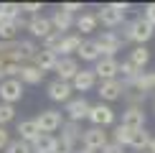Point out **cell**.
Masks as SVG:
<instances>
[{
	"label": "cell",
	"instance_id": "6da1fadb",
	"mask_svg": "<svg viewBox=\"0 0 155 153\" xmlns=\"http://www.w3.org/2000/svg\"><path fill=\"white\" fill-rule=\"evenodd\" d=\"M153 33H155V25L150 21H145V15H143V18H135L132 23L125 25L122 38H125V41H135L137 46H145V43L153 38Z\"/></svg>",
	"mask_w": 155,
	"mask_h": 153
},
{
	"label": "cell",
	"instance_id": "7a4b0ae2",
	"mask_svg": "<svg viewBox=\"0 0 155 153\" xmlns=\"http://www.w3.org/2000/svg\"><path fill=\"white\" fill-rule=\"evenodd\" d=\"M127 10H130V3H109V5H102V8L97 10V18H99L102 25L114 28V25H120L125 21Z\"/></svg>",
	"mask_w": 155,
	"mask_h": 153
},
{
	"label": "cell",
	"instance_id": "3957f363",
	"mask_svg": "<svg viewBox=\"0 0 155 153\" xmlns=\"http://www.w3.org/2000/svg\"><path fill=\"white\" fill-rule=\"evenodd\" d=\"M36 123H38V127H41V133H48V135H54L56 130H61V125L66 123L64 120V115H61V110H41V115H36Z\"/></svg>",
	"mask_w": 155,
	"mask_h": 153
},
{
	"label": "cell",
	"instance_id": "277c9868",
	"mask_svg": "<svg viewBox=\"0 0 155 153\" xmlns=\"http://www.w3.org/2000/svg\"><path fill=\"white\" fill-rule=\"evenodd\" d=\"M94 41H97V46H99L102 56H112V59H114V54L122 49L125 38H122L120 33H114V31H102V33L97 36Z\"/></svg>",
	"mask_w": 155,
	"mask_h": 153
},
{
	"label": "cell",
	"instance_id": "5b68a950",
	"mask_svg": "<svg viewBox=\"0 0 155 153\" xmlns=\"http://www.w3.org/2000/svg\"><path fill=\"white\" fill-rule=\"evenodd\" d=\"M23 82L21 79H3L0 82V102L5 105H15L18 100L23 97Z\"/></svg>",
	"mask_w": 155,
	"mask_h": 153
},
{
	"label": "cell",
	"instance_id": "8992f818",
	"mask_svg": "<svg viewBox=\"0 0 155 153\" xmlns=\"http://www.w3.org/2000/svg\"><path fill=\"white\" fill-rule=\"evenodd\" d=\"M81 143L97 153V151H102V148L109 143V133L104 130V127H94V125H92V127H87V130H84Z\"/></svg>",
	"mask_w": 155,
	"mask_h": 153
},
{
	"label": "cell",
	"instance_id": "52a82bcc",
	"mask_svg": "<svg viewBox=\"0 0 155 153\" xmlns=\"http://www.w3.org/2000/svg\"><path fill=\"white\" fill-rule=\"evenodd\" d=\"M56 79H61V82H74V76L81 72V66H79V61L74 59V56H59V64H56Z\"/></svg>",
	"mask_w": 155,
	"mask_h": 153
},
{
	"label": "cell",
	"instance_id": "ba28073f",
	"mask_svg": "<svg viewBox=\"0 0 155 153\" xmlns=\"http://www.w3.org/2000/svg\"><path fill=\"white\" fill-rule=\"evenodd\" d=\"M89 123H92L94 127H107V125H112L114 123V110L109 105H92V110H89Z\"/></svg>",
	"mask_w": 155,
	"mask_h": 153
},
{
	"label": "cell",
	"instance_id": "9c48e42d",
	"mask_svg": "<svg viewBox=\"0 0 155 153\" xmlns=\"http://www.w3.org/2000/svg\"><path fill=\"white\" fill-rule=\"evenodd\" d=\"M94 74L99 76L102 82L117 79V76H120V61L112 59V56H102V59L94 64Z\"/></svg>",
	"mask_w": 155,
	"mask_h": 153
},
{
	"label": "cell",
	"instance_id": "30bf717a",
	"mask_svg": "<svg viewBox=\"0 0 155 153\" xmlns=\"http://www.w3.org/2000/svg\"><path fill=\"white\" fill-rule=\"evenodd\" d=\"M125 84H122L120 79H109V82H99V87H97V94H99L104 102H114V100H122L125 97Z\"/></svg>",
	"mask_w": 155,
	"mask_h": 153
},
{
	"label": "cell",
	"instance_id": "8fae6325",
	"mask_svg": "<svg viewBox=\"0 0 155 153\" xmlns=\"http://www.w3.org/2000/svg\"><path fill=\"white\" fill-rule=\"evenodd\" d=\"M89 110H92V105H89L87 97L81 94V97L69 100V102H66V110H64V112H66V117H69V120H74V123H81L84 117H89Z\"/></svg>",
	"mask_w": 155,
	"mask_h": 153
},
{
	"label": "cell",
	"instance_id": "7c38bea8",
	"mask_svg": "<svg viewBox=\"0 0 155 153\" xmlns=\"http://www.w3.org/2000/svg\"><path fill=\"white\" fill-rule=\"evenodd\" d=\"M145 123H147V117H145V110L143 107H127L125 112H122V125L125 127H130V130H145Z\"/></svg>",
	"mask_w": 155,
	"mask_h": 153
},
{
	"label": "cell",
	"instance_id": "4fadbf2b",
	"mask_svg": "<svg viewBox=\"0 0 155 153\" xmlns=\"http://www.w3.org/2000/svg\"><path fill=\"white\" fill-rule=\"evenodd\" d=\"M71 92H74L71 82H61V79H54L46 89L48 100H54V102H69L71 100Z\"/></svg>",
	"mask_w": 155,
	"mask_h": 153
},
{
	"label": "cell",
	"instance_id": "5bb4252c",
	"mask_svg": "<svg viewBox=\"0 0 155 153\" xmlns=\"http://www.w3.org/2000/svg\"><path fill=\"white\" fill-rule=\"evenodd\" d=\"M38 43L33 41V38H23V41H18V51H15V61L18 64H28V61H33L36 59V54H38Z\"/></svg>",
	"mask_w": 155,
	"mask_h": 153
},
{
	"label": "cell",
	"instance_id": "9a60e30c",
	"mask_svg": "<svg viewBox=\"0 0 155 153\" xmlns=\"http://www.w3.org/2000/svg\"><path fill=\"white\" fill-rule=\"evenodd\" d=\"M28 33L31 38H41V41H46V38L54 33V25H51V18H43V15H38L33 18V23H31V28H28Z\"/></svg>",
	"mask_w": 155,
	"mask_h": 153
},
{
	"label": "cell",
	"instance_id": "2e32d148",
	"mask_svg": "<svg viewBox=\"0 0 155 153\" xmlns=\"http://www.w3.org/2000/svg\"><path fill=\"white\" fill-rule=\"evenodd\" d=\"M97 84V74H94V69H81L79 74L74 76V82H71V87H74V92H89V89H94Z\"/></svg>",
	"mask_w": 155,
	"mask_h": 153
},
{
	"label": "cell",
	"instance_id": "e0dca14e",
	"mask_svg": "<svg viewBox=\"0 0 155 153\" xmlns=\"http://www.w3.org/2000/svg\"><path fill=\"white\" fill-rule=\"evenodd\" d=\"M15 133H18V140H23V143H33V140L41 135V127H38L36 117L33 120H21Z\"/></svg>",
	"mask_w": 155,
	"mask_h": 153
},
{
	"label": "cell",
	"instance_id": "ac0fdd59",
	"mask_svg": "<svg viewBox=\"0 0 155 153\" xmlns=\"http://www.w3.org/2000/svg\"><path fill=\"white\" fill-rule=\"evenodd\" d=\"M31 64H33V66H38L43 74H46V72H54V69H56V64H59V54H54V51H46V49H41V51L36 54V59L31 61Z\"/></svg>",
	"mask_w": 155,
	"mask_h": 153
},
{
	"label": "cell",
	"instance_id": "d6986e66",
	"mask_svg": "<svg viewBox=\"0 0 155 153\" xmlns=\"http://www.w3.org/2000/svg\"><path fill=\"white\" fill-rule=\"evenodd\" d=\"M81 135H84L81 125H79V123H74V120H66V123L61 125V138L66 140V143L81 145Z\"/></svg>",
	"mask_w": 155,
	"mask_h": 153
},
{
	"label": "cell",
	"instance_id": "ffe728a7",
	"mask_svg": "<svg viewBox=\"0 0 155 153\" xmlns=\"http://www.w3.org/2000/svg\"><path fill=\"white\" fill-rule=\"evenodd\" d=\"M56 143H59V138H56V135L41 133V135L31 143V148H33V153H56Z\"/></svg>",
	"mask_w": 155,
	"mask_h": 153
},
{
	"label": "cell",
	"instance_id": "44dd1931",
	"mask_svg": "<svg viewBox=\"0 0 155 153\" xmlns=\"http://www.w3.org/2000/svg\"><path fill=\"white\" fill-rule=\"evenodd\" d=\"M81 43H84V38H81L79 33H66V36H64V41H61V46H59V56L79 54Z\"/></svg>",
	"mask_w": 155,
	"mask_h": 153
},
{
	"label": "cell",
	"instance_id": "7402d4cb",
	"mask_svg": "<svg viewBox=\"0 0 155 153\" xmlns=\"http://www.w3.org/2000/svg\"><path fill=\"white\" fill-rule=\"evenodd\" d=\"M76 21H74V15H69L66 10H54V15H51V25H54V31H59V33H66L69 28H71Z\"/></svg>",
	"mask_w": 155,
	"mask_h": 153
},
{
	"label": "cell",
	"instance_id": "603a6c76",
	"mask_svg": "<svg viewBox=\"0 0 155 153\" xmlns=\"http://www.w3.org/2000/svg\"><path fill=\"white\" fill-rule=\"evenodd\" d=\"M140 74H143V69H137L130 59H127V61H122V64H120V76H117V79H120L125 87H130V84H132L135 79H137Z\"/></svg>",
	"mask_w": 155,
	"mask_h": 153
},
{
	"label": "cell",
	"instance_id": "cb8c5ba5",
	"mask_svg": "<svg viewBox=\"0 0 155 153\" xmlns=\"http://www.w3.org/2000/svg\"><path fill=\"white\" fill-rule=\"evenodd\" d=\"M43 76H46V74H43L38 66H33V64H23L21 76H18V79H21L23 84H41V82H43Z\"/></svg>",
	"mask_w": 155,
	"mask_h": 153
},
{
	"label": "cell",
	"instance_id": "d4e9b609",
	"mask_svg": "<svg viewBox=\"0 0 155 153\" xmlns=\"http://www.w3.org/2000/svg\"><path fill=\"white\" fill-rule=\"evenodd\" d=\"M130 87H132V89H137V92H145V94L155 92V72H143V74H140Z\"/></svg>",
	"mask_w": 155,
	"mask_h": 153
},
{
	"label": "cell",
	"instance_id": "484cf974",
	"mask_svg": "<svg viewBox=\"0 0 155 153\" xmlns=\"http://www.w3.org/2000/svg\"><path fill=\"white\" fill-rule=\"evenodd\" d=\"M150 140H153V135L147 130H135L132 133V140H130V148L135 153H143V151L150 148Z\"/></svg>",
	"mask_w": 155,
	"mask_h": 153
},
{
	"label": "cell",
	"instance_id": "4316f807",
	"mask_svg": "<svg viewBox=\"0 0 155 153\" xmlns=\"http://www.w3.org/2000/svg\"><path fill=\"white\" fill-rule=\"evenodd\" d=\"M76 56H81V61H94L97 64L102 59V51H99V46H97V41H84Z\"/></svg>",
	"mask_w": 155,
	"mask_h": 153
},
{
	"label": "cell",
	"instance_id": "83f0119b",
	"mask_svg": "<svg viewBox=\"0 0 155 153\" xmlns=\"http://www.w3.org/2000/svg\"><path fill=\"white\" fill-rule=\"evenodd\" d=\"M97 25H99V18H97V13H81V15L76 18V28H79L81 33H94Z\"/></svg>",
	"mask_w": 155,
	"mask_h": 153
},
{
	"label": "cell",
	"instance_id": "f1b7e54d",
	"mask_svg": "<svg viewBox=\"0 0 155 153\" xmlns=\"http://www.w3.org/2000/svg\"><path fill=\"white\" fill-rule=\"evenodd\" d=\"M130 61H132L137 69H145L147 61H150V49H147V46H135V49L130 51Z\"/></svg>",
	"mask_w": 155,
	"mask_h": 153
},
{
	"label": "cell",
	"instance_id": "f546056e",
	"mask_svg": "<svg viewBox=\"0 0 155 153\" xmlns=\"http://www.w3.org/2000/svg\"><path fill=\"white\" fill-rule=\"evenodd\" d=\"M130 140H132V130L130 127H125V125H114V130H112V143H117V145H130Z\"/></svg>",
	"mask_w": 155,
	"mask_h": 153
},
{
	"label": "cell",
	"instance_id": "4dcf8cb0",
	"mask_svg": "<svg viewBox=\"0 0 155 153\" xmlns=\"http://www.w3.org/2000/svg\"><path fill=\"white\" fill-rule=\"evenodd\" d=\"M145 97H147L145 92H137V89H132V87L125 89V100L130 102V107H143L145 105Z\"/></svg>",
	"mask_w": 155,
	"mask_h": 153
},
{
	"label": "cell",
	"instance_id": "1f68e13d",
	"mask_svg": "<svg viewBox=\"0 0 155 153\" xmlns=\"http://www.w3.org/2000/svg\"><path fill=\"white\" fill-rule=\"evenodd\" d=\"M21 10H23L21 3H0V13H3L8 21H15V18L21 15Z\"/></svg>",
	"mask_w": 155,
	"mask_h": 153
},
{
	"label": "cell",
	"instance_id": "d6a6232c",
	"mask_svg": "<svg viewBox=\"0 0 155 153\" xmlns=\"http://www.w3.org/2000/svg\"><path fill=\"white\" fill-rule=\"evenodd\" d=\"M64 36L66 33H59V31H54L46 41H43V46L41 49H46V51H54V54H59V46H61V41H64Z\"/></svg>",
	"mask_w": 155,
	"mask_h": 153
},
{
	"label": "cell",
	"instance_id": "836d02e7",
	"mask_svg": "<svg viewBox=\"0 0 155 153\" xmlns=\"http://www.w3.org/2000/svg\"><path fill=\"white\" fill-rule=\"evenodd\" d=\"M18 23L15 21H8L3 25V28H0V41H15V36H18Z\"/></svg>",
	"mask_w": 155,
	"mask_h": 153
},
{
	"label": "cell",
	"instance_id": "e575fe53",
	"mask_svg": "<svg viewBox=\"0 0 155 153\" xmlns=\"http://www.w3.org/2000/svg\"><path fill=\"white\" fill-rule=\"evenodd\" d=\"M10 120H15V107H13V105H5V102H0V127H5Z\"/></svg>",
	"mask_w": 155,
	"mask_h": 153
},
{
	"label": "cell",
	"instance_id": "d590c367",
	"mask_svg": "<svg viewBox=\"0 0 155 153\" xmlns=\"http://www.w3.org/2000/svg\"><path fill=\"white\" fill-rule=\"evenodd\" d=\"M5 153H33V148H31V143H23V140H10Z\"/></svg>",
	"mask_w": 155,
	"mask_h": 153
},
{
	"label": "cell",
	"instance_id": "8d00e7d4",
	"mask_svg": "<svg viewBox=\"0 0 155 153\" xmlns=\"http://www.w3.org/2000/svg\"><path fill=\"white\" fill-rule=\"evenodd\" d=\"M61 10H66L69 15H74V13H79V15H81L84 5H81V3H64V5H61Z\"/></svg>",
	"mask_w": 155,
	"mask_h": 153
},
{
	"label": "cell",
	"instance_id": "74e56055",
	"mask_svg": "<svg viewBox=\"0 0 155 153\" xmlns=\"http://www.w3.org/2000/svg\"><path fill=\"white\" fill-rule=\"evenodd\" d=\"M23 10L31 13V15H38V10H43L41 3H23Z\"/></svg>",
	"mask_w": 155,
	"mask_h": 153
},
{
	"label": "cell",
	"instance_id": "f35d334b",
	"mask_svg": "<svg viewBox=\"0 0 155 153\" xmlns=\"http://www.w3.org/2000/svg\"><path fill=\"white\" fill-rule=\"evenodd\" d=\"M8 145H10V133L5 127H0V151H5Z\"/></svg>",
	"mask_w": 155,
	"mask_h": 153
},
{
	"label": "cell",
	"instance_id": "ab89813d",
	"mask_svg": "<svg viewBox=\"0 0 155 153\" xmlns=\"http://www.w3.org/2000/svg\"><path fill=\"white\" fill-rule=\"evenodd\" d=\"M99 153H125V151H122V145H117V143H112V140H109V143H107Z\"/></svg>",
	"mask_w": 155,
	"mask_h": 153
},
{
	"label": "cell",
	"instance_id": "60d3db41",
	"mask_svg": "<svg viewBox=\"0 0 155 153\" xmlns=\"http://www.w3.org/2000/svg\"><path fill=\"white\" fill-rule=\"evenodd\" d=\"M145 21H150L155 25V3H147L145 5Z\"/></svg>",
	"mask_w": 155,
	"mask_h": 153
},
{
	"label": "cell",
	"instance_id": "b9f144b4",
	"mask_svg": "<svg viewBox=\"0 0 155 153\" xmlns=\"http://www.w3.org/2000/svg\"><path fill=\"white\" fill-rule=\"evenodd\" d=\"M74 153H94V151H92V148H87V145H84V143H81V145H79V148H76Z\"/></svg>",
	"mask_w": 155,
	"mask_h": 153
},
{
	"label": "cell",
	"instance_id": "7bdbcfd3",
	"mask_svg": "<svg viewBox=\"0 0 155 153\" xmlns=\"http://www.w3.org/2000/svg\"><path fill=\"white\" fill-rule=\"evenodd\" d=\"M5 23H8V18H5V15H3V13H0V28H3V25H5Z\"/></svg>",
	"mask_w": 155,
	"mask_h": 153
},
{
	"label": "cell",
	"instance_id": "ee69618b",
	"mask_svg": "<svg viewBox=\"0 0 155 153\" xmlns=\"http://www.w3.org/2000/svg\"><path fill=\"white\" fill-rule=\"evenodd\" d=\"M147 151H150V153H155V138L150 140V148H147Z\"/></svg>",
	"mask_w": 155,
	"mask_h": 153
},
{
	"label": "cell",
	"instance_id": "f6af8a7d",
	"mask_svg": "<svg viewBox=\"0 0 155 153\" xmlns=\"http://www.w3.org/2000/svg\"><path fill=\"white\" fill-rule=\"evenodd\" d=\"M153 110H155V102H153Z\"/></svg>",
	"mask_w": 155,
	"mask_h": 153
},
{
	"label": "cell",
	"instance_id": "bcb514c9",
	"mask_svg": "<svg viewBox=\"0 0 155 153\" xmlns=\"http://www.w3.org/2000/svg\"><path fill=\"white\" fill-rule=\"evenodd\" d=\"M143 153H150V151H143Z\"/></svg>",
	"mask_w": 155,
	"mask_h": 153
}]
</instances>
